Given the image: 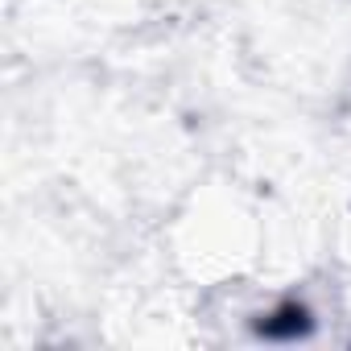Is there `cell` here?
<instances>
[{"label":"cell","instance_id":"1","mask_svg":"<svg viewBox=\"0 0 351 351\" xmlns=\"http://www.w3.org/2000/svg\"><path fill=\"white\" fill-rule=\"evenodd\" d=\"M310 326H314V318L302 302H281L273 314H265L256 322V330L265 339H302V335H310Z\"/></svg>","mask_w":351,"mask_h":351}]
</instances>
